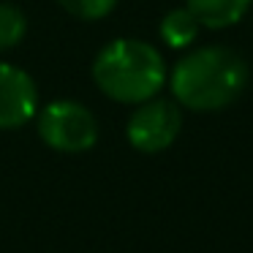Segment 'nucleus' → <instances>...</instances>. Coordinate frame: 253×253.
<instances>
[{"mask_svg":"<svg viewBox=\"0 0 253 253\" xmlns=\"http://www.w3.org/2000/svg\"><path fill=\"white\" fill-rule=\"evenodd\" d=\"M93 82L115 104L139 106L155 98L169 82V66L150 41L115 39L93 57Z\"/></svg>","mask_w":253,"mask_h":253,"instance_id":"obj_2","label":"nucleus"},{"mask_svg":"<svg viewBox=\"0 0 253 253\" xmlns=\"http://www.w3.org/2000/svg\"><path fill=\"white\" fill-rule=\"evenodd\" d=\"M245 57L223 44L188 49L174 68H169V90L180 109L220 112L231 106L248 87Z\"/></svg>","mask_w":253,"mask_h":253,"instance_id":"obj_1","label":"nucleus"},{"mask_svg":"<svg viewBox=\"0 0 253 253\" xmlns=\"http://www.w3.org/2000/svg\"><path fill=\"white\" fill-rule=\"evenodd\" d=\"M39 84L22 66L0 60V131L28 126L39 112Z\"/></svg>","mask_w":253,"mask_h":253,"instance_id":"obj_5","label":"nucleus"},{"mask_svg":"<svg viewBox=\"0 0 253 253\" xmlns=\"http://www.w3.org/2000/svg\"><path fill=\"white\" fill-rule=\"evenodd\" d=\"M57 6L66 14H71L74 19L82 22H98V19L109 17L115 11L117 0H57Z\"/></svg>","mask_w":253,"mask_h":253,"instance_id":"obj_9","label":"nucleus"},{"mask_svg":"<svg viewBox=\"0 0 253 253\" xmlns=\"http://www.w3.org/2000/svg\"><path fill=\"white\" fill-rule=\"evenodd\" d=\"M25 33H28V17L19 6L0 0V55L11 52L22 44Z\"/></svg>","mask_w":253,"mask_h":253,"instance_id":"obj_8","label":"nucleus"},{"mask_svg":"<svg viewBox=\"0 0 253 253\" xmlns=\"http://www.w3.org/2000/svg\"><path fill=\"white\" fill-rule=\"evenodd\" d=\"M199 28L202 25L196 22V17L185 6H180V8H171V11L164 14V19L158 25V36L171 49H188V46L196 44Z\"/></svg>","mask_w":253,"mask_h":253,"instance_id":"obj_7","label":"nucleus"},{"mask_svg":"<svg viewBox=\"0 0 253 253\" xmlns=\"http://www.w3.org/2000/svg\"><path fill=\"white\" fill-rule=\"evenodd\" d=\"M182 131V109L174 98H150L131 112L126 123V139L133 150L155 155L169 150Z\"/></svg>","mask_w":253,"mask_h":253,"instance_id":"obj_4","label":"nucleus"},{"mask_svg":"<svg viewBox=\"0 0 253 253\" xmlns=\"http://www.w3.org/2000/svg\"><path fill=\"white\" fill-rule=\"evenodd\" d=\"M36 131L49 150L66 155L87 153L98 142V120L93 109L74 98H55L39 106Z\"/></svg>","mask_w":253,"mask_h":253,"instance_id":"obj_3","label":"nucleus"},{"mask_svg":"<svg viewBox=\"0 0 253 253\" xmlns=\"http://www.w3.org/2000/svg\"><path fill=\"white\" fill-rule=\"evenodd\" d=\"M251 6L253 0H185V8L196 17V22L210 30H226L231 25H240Z\"/></svg>","mask_w":253,"mask_h":253,"instance_id":"obj_6","label":"nucleus"}]
</instances>
